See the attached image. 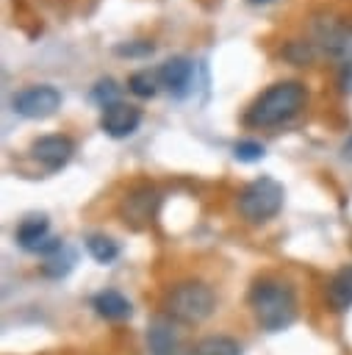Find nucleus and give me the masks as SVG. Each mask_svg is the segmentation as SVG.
Instances as JSON below:
<instances>
[{"label":"nucleus","mask_w":352,"mask_h":355,"mask_svg":"<svg viewBox=\"0 0 352 355\" xmlns=\"http://www.w3.org/2000/svg\"><path fill=\"white\" fill-rule=\"evenodd\" d=\"M249 305H252L258 324L266 333H277V330L288 327L297 316L294 288L288 283L272 280V277H263L249 288Z\"/></svg>","instance_id":"1"},{"label":"nucleus","mask_w":352,"mask_h":355,"mask_svg":"<svg viewBox=\"0 0 352 355\" xmlns=\"http://www.w3.org/2000/svg\"><path fill=\"white\" fill-rule=\"evenodd\" d=\"M308 100V92L299 80H280L274 86H269L247 111V122L258 125V128H269V125H280L285 119H291Z\"/></svg>","instance_id":"2"},{"label":"nucleus","mask_w":352,"mask_h":355,"mask_svg":"<svg viewBox=\"0 0 352 355\" xmlns=\"http://www.w3.org/2000/svg\"><path fill=\"white\" fill-rule=\"evenodd\" d=\"M213 305H216V297H213L211 286H205L200 280L177 283L164 297L166 316L175 322H183V324H197V322L208 319L213 313Z\"/></svg>","instance_id":"3"},{"label":"nucleus","mask_w":352,"mask_h":355,"mask_svg":"<svg viewBox=\"0 0 352 355\" xmlns=\"http://www.w3.org/2000/svg\"><path fill=\"white\" fill-rule=\"evenodd\" d=\"M283 186L274 178H258L238 194V211L247 222H266L283 208Z\"/></svg>","instance_id":"4"},{"label":"nucleus","mask_w":352,"mask_h":355,"mask_svg":"<svg viewBox=\"0 0 352 355\" xmlns=\"http://www.w3.org/2000/svg\"><path fill=\"white\" fill-rule=\"evenodd\" d=\"M11 105L19 116H28V119H44L50 114L58 111L61 105V92L55 86H47V83H39V86H28L22 92H17L11 97Z\"/></svg>","instance_id":"5"},{"label":"nucleus","mask_w":352,"mask_h":355,"mask_svg":"<svg viewBox=\"0 0 352 355\" xmlns=\"http://www.w3.org/2000/svg\"><path fill=\"white\" fill-rule=\"evenodd\" d=\"M316 42L327 55L341 58L344 64L352 61V25H346L335 17L319 19L316 22Z\"/></svg>","instance_id":"6"},{"label":"nucleus","mask_w":352,"mask_h":355,"mask_svg":"<svg viewBox=\"0 0 352 355\" xmlns=\"http://www.w3.org/2000/svg\"><path fill=\"white\" fill-rule=\"evenodd\" d=\"M158 202H161V197L152 186H136L125 194V200L119 205V214L130 227H144V225L152 222Z\"/></svg>","instance_id":"7"},{"label":"nucleus","mask_w":352,"mask_h":355,"mask_svg":"<svg viewBox=\"0 0 352 355\" xmlns=\"http://www.w3.org/2000/svg\"><path fill=\"white\" fill-rule=\"evenodd\" d=\"M141 122V114L136 105H127V103H114V105H105L103 108V116H100V128L111 136V139H127Z\"/></svg>","instance_id":"8"},{"label":"nucleus","mask_w":352,"mask_h":355,"mask_svg":"<svg viewBox=\"0 0 352 355\" xmlns=\"http://www.w3.org/2000/svg\"><path fill=\"white\" fill-rule=\"evenodd\" d=\"M72 153H75V144H72V139H67V136H39V139L30 144V155H33L39 164H44L50 172L61 169V166L72 158Z\"/></svg>","instance_id":"9"},{"label":"nucleus","mask_w":352,"mask_h":355,"mask_svg":"<svg viewBox=\"0 0 352 355\" xmlns=\"http://www.w3.org/2000/svg\"><path fill=\"white\" fill-rule=\"evenodd\" d=\"M158 78H161V83L175 97H186L188 94V86H191V78H194V64L188 58H183V55H175V58H169V61L161 64Z\"/></svg>","instance_id":"10"},{"label":"nucleus","mask_w":352,"mask_h":355,"mask_svg":"<svg viewBox=\"0 0 352 355\" xmlns=\"http://www.w3.org/2000/svg\"><path fill=\"white\" fill-rule=\"evenodd\" d=\"M47 230H50L47 216H42V214H30V216H25V219L19 222V227H17V241H19L22 250H28V252H39L42 244L50 239Z\"/></svg>","instance_id":"11"},{"label":"nucleus","mask_w":352,"mask_h":355,"mask_svg":"<svg viewBox=\"0 0 352 355\" xmlns=\"http://www.w3.org/2000/svg\"><path fill=\"white\" fill-rule=\"evenodd\" d=\"M327 302L335 311L352 308V266H344L333 275V280L327 286Z\"/></svg>","instance_id":"12"},{"label":"nucleus","mask_w":352,"mask_h":355,"mask_svg":"<svg viewBox=\"0 0 352 355\" xmlns=\"http://www.w3.org/2000/svg\"><path fill=\"white\" fill-rule=\"evenodd\" d=\"M91 305H94V311H97L100 316H105V319H127V316H130V302H127L119 291H114V288H105V291L94 294Z\"/></svg>","instance_id":"13"},{"label":"nucleus","mask_w":352,"mask_h":355,"mask_svg":"<svg viewBox=\"0 0 352 355\" xmlns=\"http://www.w3.org/2000/svg\"><path fill=\"white\" fill-rule=\"evenodd\" d=\"M147 341H150L152 355H180L177 336H175V330L166 322H155L150 327V333H147Z\"/></svg>","instance_id":"14"},{"label":"nucleus","mask_w":352,"mask_h":355,"mask_svg":"<svg viewBox=\"0 0 352 355\" xmlns=\"http://www.w3.org/2000/svg\"><path fill=\"white\" fill-rule=\"evenodd\" d=\"M191 355H241V347L230 336H205L194 344Z\"/></svg>","instance_id":"15"},{"label":"nucleus","mask_w":352,"mask_h":355,"mask_svg":"<svg viewBox=\"0 0 352 355\" xmlns=\"http://www.w3.org/2000/svg\"><path fill=\"white\" fill-rule=\"evenodd\" d=\"M72 266H75V252H72L69 247H61L58 252H53V255H47V258H44V263H42V275H47V277L58 280V277L69 275V272H72Z\"/></svg>","instance_id":"16"},{"label":"nucleus","mask_w":352,"mask_h":355,"mask_svg":"<svg viewBox=\"0 0 352 355\" xmlns=\"http://www.w3.org/2000/svg\"><path fill=\"white\" fill-rule=\"evenodd\" d=\"M86 250H89V255H91L97 263H111V261L119 255L116 241L108 239V236H103V233L89 236V239H86Z\"/></svg>","instance_id":"17"},{"label":"nucleus","mask_w":352,"mask_h":355,"mask_svg":"<svg viewBox=\"0 0 352 355\" xmlns=\"http://www.w3.org/2000/svg\"><path fill=\"white\" fill-rule=\"evenodd\" d=\"M158 83H161L158 72H150V69H139V72H133V75L127 78V89H130L136 97H152V94L158 92Z\"/></svg>","instance_id":"18"},{"label":"nucleus","mask_w":352,"mask_h":355,"mask_svg":"<svg viewBox=\"0 0 352 355\" xmlns=\"http://www.w3.org/2000/svg\"><path fill=\"white\" fill-rule=\"evenodd\" d=\"M116 97H119V86H116V80H114V78H100V80L91 86V100H94V103H100L103 108H105V105L119 103Z\"/></svg>","instance_id":"19"},{"label":"nucleus","mask_w":352,"mask_h":355,"mask_svg":"<svg viewBox=\"0 0 352 355\" xmlns=\"http://www.w3.org/2000/svg\"><path fill=\"white\" fill-rule=\"evenodd\" d=\"M233 155L238 161H244V164H252V161H261L266 155V147L261 141H255V139H244V141H236Z\"/></svg>","instance_id":"20"},{"label":"nucleus","mask_w":352,"mask_h":355,"mask_svg":"<svg viewBox=\"0 0 352 355\" xmlns=\"http://www.w3.org/2000/svg\"><path fill=\"white\" fill-rule=\"evenodd\" d=\"M283 55L291 61V64H310L313 61V44L310 42H291L285 50H283Z\"/></svg>","instance_id":"21"},{"label":"nucleus","mask_w":352,"mask_h":355,"mask_svg":"<svg viewBox=\"0 0 352 355\" xmlns=\"http://www.w3.org/2000/svg\"><path fill=\"white\" fill-rule=\"evenodd\" d=\"M152 50H155V44H152V42H144V39H139V42H122V44H116V47H114V53H116V55H127V58L150 55Z\"/></svg>","instance_id":"22"},{"label":"nucleus","mask_w":352,"mask_h":355,"mask_svg":"<svg viewBox=\"0 0 352 355\" xmlns=\"http://www.w3.org/2000/svg\"><path fill=\"white\" fill-rule=\"evenodd\" d=\"M338 86H341L344 94H352V61H346V64L341 67V72H338Z\"/></svg>","instance_id":"23"},{"label":"nucleus","mask_w":352,"mask_h":355,"mask_svg":"<svg viewBox=\"0 0 352 355\" xmlns=\"http://www.w3.org/2000/svg\"><path fill=\"white\" fill-rule=\"evenodd\" d=\"M344 155H346V158H352V136H349V139H346V144H344Z\"/></svg>","instance_id":"24"},{"label":"nucleus","mask_w":352,"mask_h":355,"mask_svg":"<svg viewBox=\"0 0 352 355\" xmlns=\"http://www.w3.org/2000/svg\"><path fill=\"white\" fill-rule=\"evenodd\" d=\"M249 3H272V0H249Z\"/></svg>","instance_id":"25"}]
</instances>
